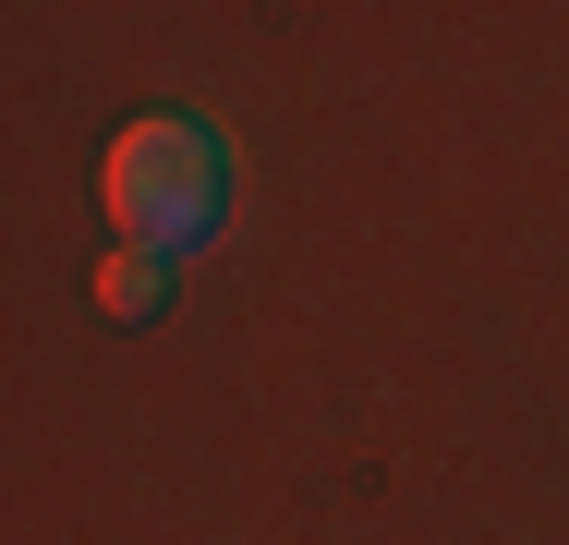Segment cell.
I'll list each match as a JSON object with an SVG mask.
<instances>
[{"label":"cell","mask_w":569,"mask_h":545,"mask_svg":"<svg viewBox=\"0 0 569 545\" xmlns=\"http://www.w3.org/2000/svg\"><path fill=\"white\" fill-rule=\"evenodd\" d=\"M98 195H110V230H121V242H146V255H194V242L230 218V146H219V121H207V109H146V121H121Z\"/></svg>","instance_id":"obj_1"},{"label":"cell","mask_w":569,"mask_h":545,"mask_svg":"<svg viewBox=\"0 0 569 545\" xmlns=\"http://www.w3.org/2000/svg\"><path fill=\"white\" fill-rule=\"evenodd\" d=\"M170 291H182V255H146V242H110L98 255V316L146 327V316H170Z\"/></svg>","instance_id":"obj_2"}]
</instances>
